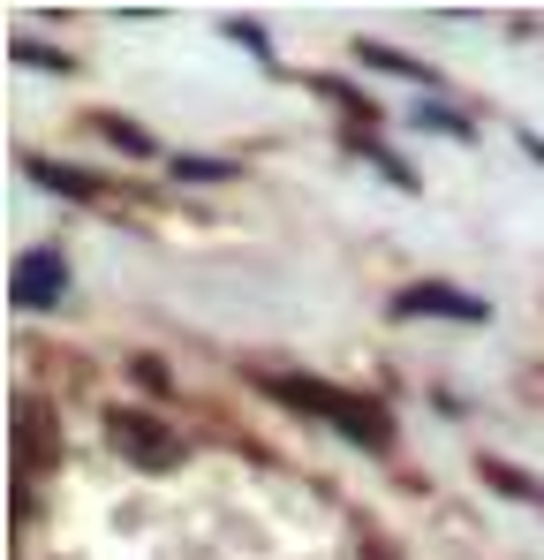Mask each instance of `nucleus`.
Listing matches in <instances>:
<instances>
[{
	"instance_id": "f257e3e1",
	"label": "nucleus",
	"mask_w": 544,
	"mask_h": 560,
	"mask_svg": "<svg viewBox=\"0 0 544 560\" xmlns=\"http://www.w3.org/2000/svg\"><path fill=\"white\" fill-rule=\"evenodd\" d=\"M265 394L287 401V409H303V417H326L333 432H348L370 455L393 447V417H386L378 401H363V394H341V386H326V378H265Z\"/></svg>"
},
{
	"instance_id": "f03ea898",
	"label": "nucleus",
	"mask_w": 544,
	"mask_h": 560,
	"mask_svg": "<svg viewBox=\"0 0 544 560\" xmlns=\"http://www.w3.org/2000/svg\"><path fill=\"white\" fill-rule=\"evenodd\" d=\"M106 440H114L137 469H175L181 463V440L159 424V417H144V409H106Z\"/></svg>"
},
{
	"instance_id": "7ed1b4c3",
	"label": "nucleus",
	"mask_w": 544,
	"mask_h": 560,
	"mask_svg": "<svg viewBox=\"0 0 544 560\" xmlns=\"http://www.w3.org/2000/svg\"><path fill=\"white\" fill-rule=\"evenodd\" d=\"M393 318H453V326H484L492 303L469 295V288H447V280H409V288L393 295Z\"/></svg>"
},
{
	"instance_id": "20e7f679",
	"label": "nucleus",
	"mask_w": 544,
	"mask_h": 560,
	"mask_svg": "<svg viewBox=\"0 0 544 560\" xmlns=\"http://www.w3.org/2000/svg\"><path fill=\"white\" fill-rule=\"evenodd\" d=\"M69 295V258L61 250H23L15 273H8V303L15 311H54Z\"/></svg>"
},
{
	"instance_id": "39448f33",
	"label": "nucleus",
	"mask_w": 544,
	"mask_h": 560,
	"mask_svg": "<svg viewBox=\"0 0 544 560\" xmlns=\"http://www.w3.org/2000/svg\"><path fill=\"white\" fill-rule=\"evenodd\" d=\"M23 167H31V183L61 189V197H98V189H106L98 175H91V167H69V160H46V152H31Z\"/></svg>"
},
{
	"instance_id": "423d86ee",
	"label": "nucleus",
	"mask_w": 544,
	"mask_h": 560,
	"mask_svg": "<svg viewBox=\"0 0 544 560\" xmlns=\"http://www.w3.org/2000/svg\"><path fill=\"white\" fill-rule=\"evenodd\" d=\"M356 61H370V69H386V77H409V84H431V69H424V61H409V54L378 46V38H356Z\"/></svg>"
},
{
	"instance_id": "0eeeda50",
	"label": "nucleus",
	"mask_w": 544,
	"mask_h": 560,
	"mask_svg": "<svg viewBox=\"0 0 544 560\" xmlns=\"http://www.w3.org/2000/svg\"><path fill=\"white\" fill-rule=\"evenodd\" d=\"M476 469H484V477H492V485H499L507 500H537V508H544V485H537V477H522L515 463H499V455H484Z\"/></svg>"
},
{
	"instance_id": "6e6552de",
	"label": "nucleus",
	"mask_w": 544,
	"mask_h": 560,
	"mask_svg": "<svg viewBox=\"0 0 544 560\" xmlns=\"http://www.w3.org/2000/svg\"><path fill=\"white\" fill-rule=\"evenodd\" d=\"M98 129H106V137H114V144L129 152V160H152V137H144V129H137L129 114H98Z\"/></svg>"
},
{
	"instance_id": "1a4fd4ad",
	"label": "nucleus",
	"mask_w": 544,
	"mask_h": 560,
	"mask_svg": "<svg viewBox=\"0 0 544 560\" xmlns=\"http://www.w3.org/2000/svg\"><path fill=\"white\" fill-rule=\"evenodd\" d=\"M8 54H15V61H31V69H54V77H69V69H76V61H69L61 46H38V38H15Z\"/></svg>"
},
{
	"instance_id": "9d476101",
	"label": "nucleus",
	"mask_w": 544,
	"mask_h": 560,
	"mask_svg": "<svg viewBox=\"0 0 544 560\" xmlns=\"http://www.w3.org/2000/svg\"><path fill=\"white\" fill-rule=\"evenodd\" d=\"M416 129H439V137H476V121H461L453 106H416Z\"/></svg>"
},
{
	"instance_id": "9b49d317",
	"label": "nucleus",
	"mask_w": 544,
	"mask_h": 560,
	"mask_svg": "<svg viewBox=\"0 0 544 560\" xmlns=\"http://www.w3.org/2000/svg\"><path fill=\"white\" fill-rule=\"evenodd\" d=\"M227 160H175V183H227Z\"/></svg>"
},
{
	"instance_id": "f8f14e48",
	"label": "nucleus",
	"mask_w": 544,
	"mask_h": 560,
	"mask_svg": "<svg viewBox=\"0 0 544 560\" xmlns=\"http://www.w3.org/2000/svg\"><path fill=\"white\" fill-rule=\"evenodd\" d=\"M129 372H137V386H144V394H167V372H159V364H152V357H137V364H129Z\"/></svg>"
}]
</instances>
